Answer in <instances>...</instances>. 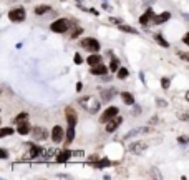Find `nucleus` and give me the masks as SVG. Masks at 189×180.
Returning a JSON list of instances; mask_svg holds the SVG:
<instances>
[{
	"label": "nucleus",
	"instance_id": "1",
	"mask_svg": "<svg viewBox=\"0 0 189 180\" xmlns=\"http://www.w3.org/2000/svg\"><path fill=\"white\" fill-rule=\"evenodd\" d=\"M80 105L90 113H96L98 110H100V102L96 99H93V97H83V99L80 100Z\"/></svg>",
	"mask_w": 189,
	"mask_h": 180
},
{
	"label": "nucleus",
	"instance_id": "2",
	"mask_svg": "<svg viewBox=\"0 0 189 180\" xmlns=\"http://www.w3.org/2000/svg\"><path fill=\"white\" fill-rule=\"evenodd\" d=\"M68 27H70V22L67 18H58V20H55V22L50 25L52 32H56V34H63V32H67Z\"/></svg>",
	"mask_w": 189,
	"mask_h": 180
},
{
	"label": "nucleus",
	"instance_id": "3",
	"mask_svg": "<svg viewBox=\"0 0 189 180\" xmlns=\"http://www.w3.org/2000/svg\"><path fill=\"white\" fill-rule=\"evenodd\" d=\"M81 47H83L85 50L91 52V54H96V52L100 50V42L94 39H83L81 40Z\"/></svg>",
	"mask_w": 189,
	"mask_h": 180
},
{
	"label": "nucleus",
	"instance_id": "4",
	"mask_svg": "<svg viewBox=\"0 0 189 180\" xmlns=\"http://www.w3.org/2000/svg\"><path fill=\"white\" fill-rule=\"evenodd\" d=\"M9 18L12 22H22V20H25V9H22V7H18V9H14L9 12Z\"/></svg>",
	"mask_w": 189,
	"mask_h": 180
},
{
	"label": "nucleus",
	"instance_id": "5",
	"mask_svg": "<svg viewBox=\"0 0 189 180\" xmlns=\"http://www.w3.org/2000/svg\"><path fill=\"white\" fill-rule=\"evenodd\" d=\"M123 124V117L121 115H116V117H113L111 120H108L106 122V132H114V130L118 129V127H120Z\"/></svg>",
	"mask_w": 189,
	"mask_h": 180
},
{
	"label": "nucleus",
	"instance_id": "6",
	"mask_svg": "<svg viewBox=\"0 0 189 180\" xmlns=\"http://www.w3.org/2000/svg\"><path fill=\"white\" fill-rule=\"evenodd\" d=\"M116 115H118V108H116V107H108L103 113H101L100 122H101V124H106L108 120H111V118L116 117Z\"/></svg>",
	"mask_w": 189,
	"mask_h": 180
},
{
	"label": "nucleus",
	"instance_id": "7",
	"mask_svg": "<svg viewBox=\"0 0 189 180\" xmlns=\"http://www.w3.org/2000/svg\"><path fill=\"white\" fill-rule=\"evenodd\" d=\"M148 149V145L145 144V142H133L129 147H128V150L131 153H134V155H139V153H143L145 150Z\"/></svg>",
	"mask_w": 189,
	"mask_h": 180
},
{
	"label": "nucleus",
	"instance_id": "8",
	"mask_svg": "<svg viewBox=\"0 0 189 180\" xmlns=\"http://www.w3.org/2000/svg\"><path fill=\"white\" fill-rule=\"evenodd\" d=\"M52 138L55 144H60L61 140H63V129H61L60 125H55L52 130Z\"/></svg>",
	"mask_w": 189,
	"mask_h": 180
},
{
	"label": "nucleus",
	"instance_id": "9",
	"mask_svg": "<svg viewBox=\"0 0 189 180\" xmlns=\"http://www.w3.org/2000/svg\"><path fill=\"white\" fill-rule=\"evenodd\" d=\"M33 137L37 140H45V138L48 137V132L43 129V127H35L33 129Z\"/></svg>",
	"mask_w": 189,
	"mask_h": 180
},
{
	"label": "nucleus",
	"instance_id": "10",
	"mask_svg": "<svg viewBox=\"0 0 189 180\" xmlns=\"http://www.w3.org/2000/svg\"><path fill=\"white\" fill-rule=\"evenodd\" d=\"M91 73L93 75H106V73H108V67L103 63H98V65H94V67H91Z\"/></svg>",
	"mask_w": 189,
	"mask_h": 180
},
{
	"label": "nucleus",
	"instance_id": "11",
	"mask_svg": "<svg viewBox=\"0 0 189 180\" xmlns=\"http://www.w3.org/2000/svg\"><path fill=\"white\" fill-rule=\"evenodd\" d=\"M153 18H154V12L151 9H148L146 14H143L141 17H139V23H141V25H146V23H149V20H153Z\"/></svg>",
	"mask_w": 189,
	"mask_h": 180
},
{
	"label": "nucleus",
	"instance_id": "12",
	"mask_svg": "<svg viewBox=\"0 0 189 180\" xmlns=\"http://www.w3.org/2000/svg\"><path fill=\"white\" fill-rule=\"evenodd\" d=\"M171 18V14L169 12H163L161 15H154V18H153V23H156V25H159V23H164V22H168V20Z\"/></svg>",
	"mask_w": 189,
	"mask_h": 180
},
{
	"label": "nucleus",
	"instance_id": "13",
	"mask_svg": "<svg viewBox=\"0 0 189 180\" xmlns=\"http://www.w3.org/2000/svg\"><path fill=\"white\" fill-rule=\"evenodd\" d=\"M17 132L20 135H27V133H30L32 132V129H30V125H28V120H23V122H20L18 127H17Z\"/></svg>",
	"mask_w": 189,
	"mask_h": 180
},
{
	"label": "nucleus",
	"instance_id": "14",
	"mask_svg": "<svg viewBox=\"0 0 189 180\" xmlns=\"http://www.w3.org/2000/svg\"><path fill=\"white\" fill-rule=\"evenodd\" d=\"M71 155H73V152H70V150H63V152H60V153H58V157H56V162H58V163L68 162Z\"/></svg>",
	"mask_w": 189,
	"mask_h": 180
},
{
	"label": "nucleus",
	"instance_id": "15",
	"mask_svg": "<svg viewBox=\"0 0 189 180\" xmlns=\"http://www.w3.org/2000/svg\"><path fill=\"white\" fill-rule=\"evenodd\" d=\"M67 120H68V125H76V113L73 112V108H67Z\"/></svg>",
	"mask_w": 189,
	"mask_h": 180
},
{
	"label": "nucleus",
	"instance_id": "16",
	"mask_svg": "<svg viewBox=\"0 0 189 180\" xmlns=\"http://www.w3.org/2000/svg\"><path fill=\"white\" fill-rule=\"evenodd\" d=\"M114 95V88H106V90H101V100L103 102H110Z\"/></svg>",
	"mask_w": 189,
	"mask_h": 180
},
{
	"label": "nucleus",
	"instance_id": "17",
	"mask_svg": "<svg viewBox=\"0 0 189 180\" xmlns=\"http://www.w3.org/2000/svg\"><path fill=\"white\" fill-rule=\"evenodd\" d=\"M121 99L126 105H134V97L129 92H121Z\"/></svg>",
	"mask_w": 189,
	"mask_h": 180
},
{
	"label": "nucleus",
	"instance_id": "18",
	"mask_svg": "<svg viewBox=\"0 0 189 180\" xmlns=\"http://www.w3.org/2000/svg\"><path fill=\"white\" fill-rule=\"evenodd\" d=\"M86 62H88L91 67H94V65H98V63H101V57L100 55H96V54H91L86 59Z\"/></svg>",
	"mask_w": 189,
	"mask_h": 180
},
{
	"label": "nucleus",
	"instance_id": "19",
	"mask_svg": "<svg viewBox=\"0 0 189 180\" xmlns=\"http://www.w3.org/2000/svg\"><path fill=\"white\" fill-rule=\"evenodd\" d=\"M118 28H120L121 32H126V34L138 35V30H136V28H133V27H129V25H125V23H120V25H118Z\"/></svg>",
	"mask_w": 189,
	"mask_h": 180
},
{
	"label": "nucleus",
	"instance_id": "20",
	"mask_svg": "<svg viewBox=\"0 0 189 180\" xmlns=\"http://www.w3.org/2000/svg\"><path fill=\"white\" fill-rule=\"evenodd\" d=\"M42 153V149L38 145H30V153H28V158H35Z\"/></svg>",
	"mask_w": 189,
	"mask_h": 180
},
{
	"label": "nucleus",
	"instance_id": "21",
	"mask_svg": "<svg viewBox=\"0 0 189 180\" xmlns=\"http://www.w3.org/2000/svg\"><path fill=\"white\" fill-rule=\"evenodd\" d=\"M154 40H156L159 45H161V47H164V48L169 47V42H168V40H164V37H163L161 34H156V35H154Z\"/></svg>",
	"mask_w": 189,
	"mask_h": 180
},
{
	"label": "nucleus",
	"instance_id": "22",
	"mask_svg": "<svg viewBox=\"0 0 189 180\" xmlns=\"http://www.w3.org/2000/svg\"><path fill=\"white\" fill-rule=\"evenodd\" d=\"M50 9H52L50 5H37V7H35V14H37V15H43V14H47Z\"/></svg>",
	"mask_w": 189,
	"mask_h": 180
},
{
	"label": "nucleus",
	"instance_id": "23",
	"mask_svg": "<svg viewBox=\"0 0 189 180\" xmlns=\"http://www.w3.org/2000/svg\"><path fill=\"white\" fill-rule=\"evenodd\" d=\"M73 138H75V127L68 125V129H67V142L70 144V142H73Z\"/></svg>",
	"mask_w": 189,
	"mask_h": 180
},
{
	"label": "nucleus",
	"instance_id": "24",
	"mask_svg": "<svg viewBox=\"0 0 189 180\" xmlns=\"http://www.w3.org/2000/svg\"><path fill=\"white\" fill-rule=\"evenodd\" d=\"M110 70H113V72H118V70H120V60H118L116 57H113V59H111V63H110Z\"/></svg>",
	"mask_w": 189,
	"mask_h": 180
},
{
	"label": "nucleus",
	"instance_id": "25",
	"mask_svg": "<svg viewBox=\"0 0 189 180\" xmlns=\"http://www.w3.org/2000/svg\"><path fill=\"white\" fill-rule=\"evenodd\" d=\"M108 165H110L108 158H100V160L94 162V167H98V169H103V167H108Z\"/></svg>",
	"mask_w": 189,
	"mask_h": 180
},
{
	"label": "nucleus",
	"instance_id": "26",
	"mask_svg": "<svg viewBox=\"0 0 189 180\" xmlns=\"http://www.w3.org/2000/svg\"><path fill=\"white\" fill-rule=\"evenodd\" d=\"M128 68H125V67H120V70L116 72V75H118V79H121V80H125L126 77H128Z\"/></svg>",
	"mask_w": 189,
	"mask_h": 180
},
{
	"label": "nucleus",
	"instance_id": "27",
	"mask_svg": "<svg viewBox=\"0 0 189 180\" xmlns=\"http://www.w3.org/2000/svg\"><path fill=\"white\" fill-rule=\"evenodd\" d=\"M23 120H28V113H25V112L18 113V115L15 117V124H20V122H23Z\"/></svg>",
	"mask_w": 189,
	"mask_h": 180
},
{
	"label": "nucleus",
	"instance_id": "28",
	"mask_svg": "<svg viewBox=\"0 0 189 180\" xmlns=\"http://www.w3.org/2000/svg\"><path fill=\"white\" fill-rule=\"evenodd\" d=\"M15 130L10 129V127H5V129H2V132H0V137H7V135H12Z\"/></svg>",
	"mask_w": 189,
	"mask_h": 180
},
{
	"label": "nucleus",
	"instance_id": "29",
	"mask_svg": "<svg viewBox=\"0 0 189 180\" xmlns=\"http://www.w3.org/2000/svg\"><path fill=\"white\" fill-rule=\"evenodd\" d=\"M178 117H179V120H183V122H189V113L187 112H179Z\"/></svg>",
	"mask_w": 189,
	"mask_h": 180
},
{
	"label": "nucleus",
	"instance_id": "30",
	"mask_svg": "<svg viewBox=\"0 0 189 180\" xmlns=\"http://www.w3.org/2000/svg\"><path fill=\"white\" fill-rule=\"evenodd\" d=\"M169 84H171V82H169V79H168V77H163V80H161V85H163V88H164V90H168V88H169Z\"/></svg>",
	"mask_w": 189,
	"mask_h": 180
},
{
	"label": "nucleus",
	"instance_id": "31",
	"mask_svg": "<svg viewBox=\"0 0 189 180\" xmlns=\"http://www.w3.org/2000/svg\"><path fill=\"white\" fill-rule=\"evenodd\" d=\"M81 32H83V30H81V27H76L75 30H73V34H71V39H76V37L81 34Z\"/></svg>",
	"mask_w": 189,
	"mask_h": 180
},
{
	"label": "nucleus",
	"instance_id": "32",
	"mask_svg": "<svg viewBox=\"0 0 189 180\" xmlns=\"http://www.w3.org/2000/svg\"><path fill=\"white\" fill-rule=\"evenodd\" d=\"M73 60H75V63H76V65H80L81 62H83V59H81V55H80V54H75V57H73Z\"/></svg>",
	"mask_w": 189,
	"mask_h": 180
},
{
	"label": "nucleus",
	"instance_id": "33",
	"mask_svg": "<svg viewBox=\"0 0 189 180\" xmlns=\"http://www.w3.org/2000/svg\"><path fill=\"white\" fill-rule=\"evenodd\" d=\"M178 142L184 145V144H187V142H189V137H179V138H178Z\"/></svg>",
	"mask_w": 189,
	"mask_h": 180
},
{
	"label": "nucleus",
	"instance_id": "34",
	"mask_svg": "<svg viewBox=\"0 0 189 180\" xmlns=\"http://www.w3.org/2000/svg\"><path fill=\"white\" fill-rule=\"evenodd\" d=\"M110 22H111V23H116V25H120V23H123V20H121V18H114V17H111V18H110Z\"/></svg>",
	"mask_w": 189,
	"mask_h": 180
},
{
	"label": "nucleus",
	"instance_id": "35",
	"mask_svg": "<svg viewBox=\"0 0 189 180\" xmlns=\"http://www.w3.org/2000/svg\"><path fill=\"white\" fill-rule=\"evenodd\" d=\"M9 157V153H7L5 149H0V158H7Z\"/></svg>",
	"mask_w": 189,
	"mask_h": 180
},
{
	"label": "nucleus",
	"instance_id": "36",
	"mask_svg": "<svg viewBox=\"0 0 189 180\" xmlns=\"http://www.w3.org/2000/svg\"><path fill=\"white\" fill-rule=\"evenodd\" d=\"M156 104H158L159 107H166V100H163V99H158V100H156Z\"/></svg>",
	"mask_w": 189,
	"mask_h": 180
},
{
	"label": "nucleus",
	"instance_id": "37",
	"mask_svg": "<svg viewBox=\"0 0 189 180\" xmlns=\"http://www.w3.org/2000/svg\"><path fill=\"white\" fill-rule=\"evenodd\" d=\"M56 152H55V150H53V149H50V150H48V152L47 153H45V155H47V157H45V158H50L52 157V155H55Z\"/></svg>",
	"mask_w": 189,
	"mask_h": 180
},
{
	"label": "nucleus",
	"instance_id": "38",
	"mask_svg": "<svg viewBox=\"0 0 189 180\" xmlns=\"http://www.w3.org/2000/svg\"><path fill=\"white\" fill-rule=\"evenodd\" d=\"M183 42L186 43V45H189V32H187V34H186V35L183 37Z\"/></svg>",
	"mask_w": 189,
	"mask_h": 180
},
{
	"label": "nucleus",
	"instance_id": "39",
	"mask_svg": "<svg viewBox=\"0 0 189 180\" xmlns=\"http://www.w3.org/2000/svg\"><path fill=\"white\" fill-rule=\"evenodd\" d=\"M81 88H83V84H81V82H78V84H76V92H80Z\"/></svg>",
	"mask_w": 189,
	"mask_h": 180
},
{
	"label": "nucleus",
	"instance_id": "40",
	"mask_svg": "<svg viewBox=\"0 0 189 180\" xmlns=\"http://www.w3.org/2000/svg\"><path fill=\"white\" fill-rule=\"evenodd\" d=\"M103 9H105V10H110V9H111V7H110L106 2H103Z\"/></svg>",
	"mask_w": 189,
	"mask_h": 180
},
{
	"label": "nucleus",
	"instance_id": "41",
	"mask_svg": "<svg viewBox=\"0 0 189 180\" xmlns=\"http://www.w3.org/2000/svg\"><path fill=\"white\" fill-rule=\"evenodd\" d=\"M186 102H187V104H189V90H187V92H186Z\"/></svg>",
	"mask_w": 189,
	"mask_h": 180
},
{
	"label": "nucleus",
	"instance_id": "42",
	"mask_svg": "<svg viewBox=\"0 0 189 180\" xmlns=\"http://www.w3.org/2000/svg\"><path fill=\"white\" fill-rule=\"evenodd\" d=\"M183 17H184V18H187V20H189V14H183Z\"/></svg>",
	"mask_w": 189,
	"mask_h": 180
},
{
	"label": "nucleus",
	"instance_id": "43",
	"mask_svg": "<svg viewBox=\"0 0 189 180\" xmlns=\"http://www.w3.org/2000/svg\"><path fill=\"white\" fill-rule=\"evenodd\" d=\"M103 2H108V0H103Z\"/></svg>",
	"mask_w": 189,
	"mask_h": 180
}]
</instances>
